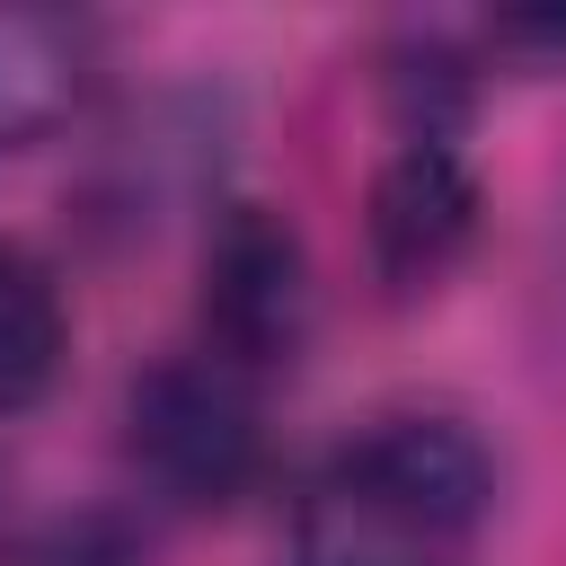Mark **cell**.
I'll return each instance as SVG.
<instances>
[{
    "label": "cell",
    "instance_id": "7",
    "mask_svg": "<svg viewBox=\"0 0 566 566\" xmlns=\"http://www.w3.org/2000/svg\"><path fill=\"white\" fill-rule=\"evenodd\" d=\"M18 566H133V539H124V522L80 513V522H53Z\"/></svg>",
    "mask_w": 566,
    "mask_h": 566
},
{
    "label": "cell",
    "instance_id": "4",
    "mask_svg": "<svg viewBox=\"0 0 566 566\" xmlns=\"http://www.w3.org/2000/svg\"><path fill=\"white\" fill-rule=\"evenodd\" d=\"M363 239H371V274L389 292H424L442 283L469 239H478V177L451 142H424L407 133L380 168H371V195H363Z\"/></svg>",
    "mask_w": 566,
    "mask_h": 566
},
{
    "label": "cell",
    "instance_id": "3",
    "mask_svg": "<svg viewBox=\"0 0 566 566\" xmlns=\"http://www.w3.org/2000/svg\"><path fill=\"white\" fill-rule=\"evenodd\" d=\"M124 442H133V469L168 504H230L265 460L256 380L221 371L212 354H168V363H150L133 380Z\"/></svg>",
    "mask_w": 566,
    "mask_h": 566
},
{
    "label": "cell",
    "instance_id": "2",
    "mask_svg": "<svg viewBox=\"0 0 566 566\" xmlns=\"http://www.w3.org/2000/svg\"><path fill=\"white\" fill-rule=\"evenodd\" d=\"M195 283H203L195 292V327H203L195 354H212L239 380H265L301 354V336H310V256H301V230L274 203H256V195L221 203L212 230H203V274Z\"/></svg>",
    "mask_w": 566,
    "mask_h": 566
},
{
    "label": "cell",
    "instance_id": "5",
    "mask_svg": "<svg viewBox=\"0 0 566 566\" xmlns=\"http://www.w3.org/2000/svg\"><path fill=\"white\" fill-rule=\"evenodd\" d=\"M88 97V27L62 9H0V159L53 142Z\"/></svg>",
    "mask_w": 566,
    "mask_h": 566
},
{
    "label": "cell",
    "instance_id": "6",
    "mask_svg": "<svg viewBox=\"0 0 566 566\" xmlns=\"http://www.w3.org/2000/svg\"><path fill=\"white\" fill-rule=\"evenodd\" d=\"M62 354H71V310H62L53 265L0 239V416L35 407L62 380Z\"/></svg>",
    "mask_w": 566,
    "mask_h": 566
},
{
    "label": "cell",
    "instance_id": "1",
    "mask_svg": "<svg viewBox=\"0 0 566 566\" xmlns=\"http://www.w3.org/2000/svg\"><path fill=\"white\" fill-rule=\"evenodd\" d=\"M495 513V460L460 416H371L301 495V566H460Z\"/></svg>",
    "mask_w": 566,
    "mask_h": 566
}]
</instances>
